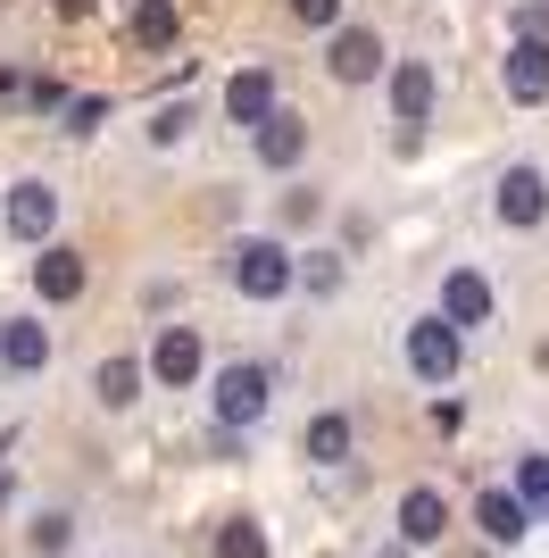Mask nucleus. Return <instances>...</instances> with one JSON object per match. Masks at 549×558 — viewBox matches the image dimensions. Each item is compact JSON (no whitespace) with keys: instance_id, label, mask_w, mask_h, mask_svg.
Segmentation results:
<instances>
[{"instance_id":"1","label":"nucleus","mask_w":549,"mask_h":558,"mask_svg":"<svg viewBox=\"0 0 549 558\" xmlns=\"http://www.w3.org/2000/svg\"><path fill=\"white\" fill-rule=\"evenodd\" d=\"M225 276H233L242 301H283V292H292V251H283L274 233H251V242L225 251Z\"/></svg>"},{"instance_id":"2","label":"nucleus","mask_w":549,"mask_h":558,"mask_svg":"<svg viewBox=\"0 0 549 558\" xmlns=\"http://www.w3.org/2000/svg\"><path fill=\"white\" fill-rule=\"evenodd\" d=\"M267 392H274V375L258 367V359H233V367L217 375V417L225 425H258L267 417Z\"/></svg>"},{"instance_id":"3","label":"nucleus","mask_w":549,"mask_h":558,"mask_svg":"<svg viewBox=\"0 0 549 558\" xmlns=\"http://www.w3.org/2000/svg\"><path fill=\"white\" fill-rule=\"evenodd\" d=\"M500 84H508V100H549V43L541 34H516L508 43V59H500Z\"/></svg>"},{"instance_id":"4","label":"nucleus","mask_w":549,"mask_h":558,"mask_svg":"<svg viewBox=\"0 0 549 558\" xmlns=\"http://www.w3.org/2000/svg\"><path fill=\"white\" fill-rule=\"evenodd\" d=\"M434 100H441L434 59H400V68H391V117H400V125H425V117H434Z\"/></svg>"},{"instance_id":"5","label":"nucleus","mask_w":549,"mask_h":558,"mask_svg":"<svg viewBox=\"0 0 549 558\" xmlns=\"http://www.w3.org/2000/svg\"><path fill=\"white\" fill-rule=\"evenodd\" d=\"M408 367L425 375V384H450L457 375V333L441 326V317H416L408 326Z\"/></svg>"},{"instance_id":"6","label":"nucleus","mask_w":549,"mask_h":558,"mask_svg":"<svg viewBox=\"0 0 549 558\" xmlns=\"http://www.w3.org/2000/svg\"><path fill=\"white\" fill-rule=\"evenodd\" d=\"M251 134H258V159H267L274 175L308 159V117H292V109H267V117L251 125Z\"/></svg>"},{"instance_id":"7","label":"nucleus","mask_w":549,"mask_h":558,"mask_svg":"<svg viewBox=\"0 0 549 558\" xmlns=\"http://www.w3.org/2000/svg\"><path fill=\"white\" fill-rule=\"evenodd\" d=\"M483 317H491V283H483L475 267H450V276H441V326L466 333V326H483Z\"/></svg>"},{"instance_id":"8","label":"nucleus","mask_w":549,"mask_h":558,"mask_svg":"<svg viewBox=\"0 0 549 558\" xmlns=\"http://www.w3.org/2000/svg\"><path fill=\"white\" fill-rule=\"evenodd\" d=\"M541 217H549L541 167H508V175H500V226H541Z\"/></svg>"},{"instance_id":"9","label":"nucleus","mask_w":549,"mask_h":558,"mask_svg":"<svg viewBox=\"0 0 549 558\" xmlns=\"http://www.w3.org/2000/svg\"><path fill=\"white\" fill-rule=\"evenodd\" d=\"M150 375L183 392V384L200 375V333H192V326H159V342H150Z\"/></svg>"},{"instance_id":"10","label":"nucleus","mask_w":549,"mask_h":558,"mask_svg":"<svg viewBox=\"0 0 549 558\" xmlns=\"http://www.w3.org/2000/svg\"><path fill=\"white\" fill-rule=\"evenodd\" d=\"M325 68L342 75V84H375V68H383V43H375V25H342Z\"/></svg>"},{"instance_id":"11","label":"nucleus","mask_w":549,"mask_h":558,"mask_svg":"<svg viewBox=\"0 0 549 558\" xmlns=\"http://www.w3.org/2000/svg\"><path fill=\"white\" fill-rule=\"evenodd\" d=\"M50 226H59V192L50 184H17L9 192V233H17V242H50Z\"/></svg>"},{"instance_id":"12","label":"nucleus","mask_w":549,"mask_h":558,"mask_svg":"<svg viewBox=\"0 0 549 558\" xmlns=\"http://www.w3.org/2000/svg\"><path fill=\"white\" fill-rule=\"evenodd\" d=\"M34 292H42V301H75V292H84V251L42 242V258H34Z\"/></svg>"},{"instance_id":"13","label":"nucleus","mask_w":549,"mask_h":558,"mask_svg":"<svg viewBox=\"0 0 549 558\" xmlns=\"http://www.w3.org/2000/svg\"><path fill=\"white\" fill-rule=\"evenodd\" d=\"M441 525H450L441 492H434V484H416L408 500H400V542H408V550H425V542H441Z\"/></svg>"},{"instance_id":"14","label":"nucleus","mask_w":549,"mask_h":558,"mask_svg":"<svg viewBox=\"0 0 549 558\" xmlns=\"http://www.w3.org/2000/svg\"><path fill=\"white\" fill-rule=\"evenodd\" d=\"M0 359H9L17 375H42L50 367V333L34 326V317H9V326H0Z\"/></svg>"},{"instance_id":"15","label":"nucleus","mask_w":549,"mask_h":558,"mask_svg":"<svg viewBox=\"0 0 549 558\" xmlns=\"http://www.w3.org/2000/svg\"><path fill=\"white\" fill-rule=\"evenodd\" d=\"M267 109H274V75H267V68H242V75L225 84V117H233V125H258Z\"/></svg>"},{"instance_id":"16","label":"nucleus","mask_w":549,"mask_h":558,"mask_svg":"<svg viewBox=\"0 0 549 558\" xmlns=\"http://www.w3.org/2000/svg\"><path fill=\"white\" fill-rule=\"evenodd\" d=\"M475 525H483V534H491V542H508V550L525 542V509H516L508 492H483V500H475Z\"/></svg>"},{"instance_id":"17","label":"nucleus","mask_w":549,"mask_h":558,"mask_svg":"<svg viewBox=\"0 0 549 558\" xmlns=\"http://www.w3.org/2000/svg\"><path fill=\"white\" fill-rule=\"evenodd\" d=\"M175 34H183L175 0H134V43H142V50H167Z\"/></svg>"},{"instance_id":"18","label":"nucleus","mask_w":549,"mask_h":558,"mask_svg":"<svg viewBox=\"0 0 549 558\" xmlns=\"http://www.w3.org/2000/svg\"><path fill=\"white\" fill-rule=\"evenodd\" d=\"M308 459H317V466H342L350 459V417H342V409H325V417L308 425Z\"/></svg>"},{"instance_id":"19","label":"nucleus","mask_w":549,"mask_h":558,"mask_svg":"<svg viewBox=\"0 0 549 558\" xmlns=\"http://www.w3.org/2000/svg\"><path fill=\"white\" fill-rule=\"evenodd\" d=\"M91 392L109 400V409H125V400L142 392V367H134V359H100V375H91Z\"/></svg>"},{"instance_id":"20","label":"nucleus","mask_w":549,"mask_h":558,"mask_svg":"<svg viewBox=\"0 0 549 558\" xmlns=\"http://www.w3.org/2000/svg\"><path fill=\"white\" fill-rule=\"evenodd\" d=\"M217 558H267V534H258V517H225V534H217Z\"/></svg>"},{"instance_id":"21","label":"nucleus","mask_w":549,"mask_h":558,"mask_svg":"<svg viewBox=\"0 0 549 558\" xmlns=\"http://www.w3.org/2000/svg\"><path fill=\"white\" fill-rule=\"evenodd\" d=\"M516 509H549V459H516Z\"/></svg>"},{"instance_id":"22","label":"nucleus","mask_w":549,"mask_h":558,"mask_svg":"<svg viewBox=\"0 0 549 558\" xmlns=\"http://www.w3.org/2000/svg\"><path fill=\"white\" fill-rule=\"evenodd\" d=\"M68 534H75V525H68V517H59V509H42V517H34V525H25V542H34V550H42V558H59V550H68Z\"/></svg>"},{"instance_id":"23","label":"nucleus","mask_w":549,"mask_h":558,"mask_svg":"<svg viewBox=\"0 0 549 558\" xmlns=\"http://www.w3.org/2000/svg\"><path fill=\"white\" fill-rule=\"evenodd\" d=\"M292 17L300 25H333V17H342V0H292Z\"/></svg>"},{"instance_id":"24","label":"nucleus","mask_w":549,"mask_h":558,"mask_svg":"<svg viewBox=\"0 0 549 558\" xmlns=\"http://www.w3.org/2000/svg\"><path fill=\"white\" fill-rule=\"evenodd\" d=\"M59 9H68V17H84V9H91V0H59Z\"/></svg>"},{"instance_id":"25","label":"nucleus","mask_w":549,"mask_h":558,"mask_svg":"<svg viewBox=\"0 0 549 558\" xmlns=\"http://www.w3.org/2000/svg\"><path fill=\"white\" fill-rule=\"evenodd\" d=\"M541 9H549V0H541Z\"/></svg>"}]
</instances>
